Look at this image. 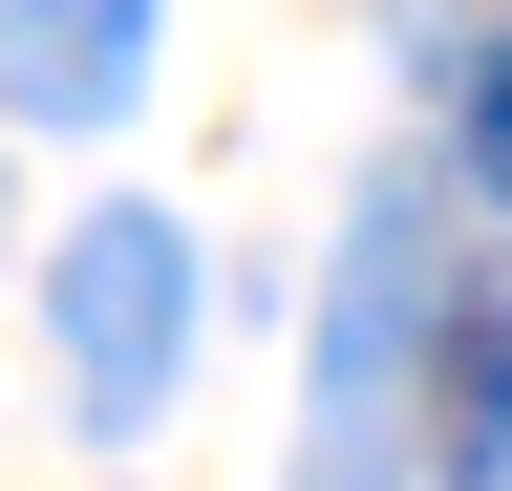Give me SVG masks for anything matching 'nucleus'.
Returning a JSON list of instances; mask_svg holds the SVG:
<instances>
[{
    "mask_svg": "<svg viewBox=\"0 0 512 491\" xmlns=\"http://www.w3.org/2000/svg\"><path fill=\"white\" fill-rule=\"evenodd\" d=\"M406 342H427V193H384L342 235V299H320V449H299V491H384V385H406Z\"/></svg>",
    "mask_w": 512,
    "mask_h": 491,
    "instance_id": "f03ea898",
    "label": "nucleus"
},
{
    "mask_svg": "<svg viewBox=\"0 0 512 491\" xmlns=\"http://www.w3.org/2000/svg\"><path fill=\"white\" fill-rule=\"evenodd\" d=\"M43 321H64V406H86V427H150L171 363H192V235L171 214H86L64 278H43Z\"/></svg>",
    "mask_w": 512,
    "mask_h": 491,
    "instance_id": "f257e3e1",
    "label": "nucleus"
},
{
    "mask_svg": "<svg viewBox=\"0 0 512 491\" xmlns=\"http://www.w3.org/2000/svg\"><path fill=\"white\" fill-rule=\"evenodd\" d=\"M448 107H470V193H512V22L470 43V86H448Z\"/></svg>",
    "mask_w": 512,
    "mask_h": 491,
    "instance_id": "39448f33",
    "label": "nucleus"
},
{
    "mask_svg": "<svg viewBox=\"0 0 512 491\" xmlns=\"http://www.w3.org/2000/svg\"><path fill=\"white\" fill-rule=\"evenodd\" d=\"M427 470L448 491H512V299L427 321Z\"/></svg>",
    "mask_w": 512,
    "mask_h": 491,
    "instance_id": "20e7f679",
    "label": "nucleus"
},
{
    "mask_svg": "<svg viewBox=\"0 0 512 491\" xmlns=\"http://www.w3.org/2000/svg\"><path fill=\"white\" fill-rule=\"evenodd\" d=\"M150 86V0H0V107L22 129H107Z\"/></svg>",
    "mask_w": 512,
    "mask_h": 491,
    "instance_id": "7ed1b4c3",
    "label": "nucleus"
}]
</instances>
